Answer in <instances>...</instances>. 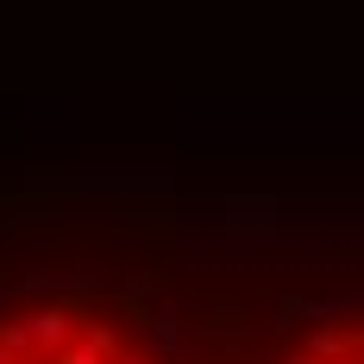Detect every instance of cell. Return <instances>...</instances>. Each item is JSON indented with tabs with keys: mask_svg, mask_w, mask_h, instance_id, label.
<instances>
[{
	"mask_svg": "<svg viewBox=\"0 0 364 364\" xmlns=\"http://www.w3.org/2000/svg\"><path fill=\"white\" fill-rule=\"evenodd\" d=\"M0 364H176V346L119 252L0 270Z\"/></svg>",
	"mask_w": 364,
	"mask_h": 364,
	"instance_id": "obj_2",
	"label": "cell"
},
{
	"mask_svg": "<svg viewBox=\"0 0 364 364\" xmlns=\"http://www.w3.org/2000/svg\"><path fill=\"white\" fill-rule=\"evenodd\" d=\"M126 264L176 364H364V264L239 270L201 220H132Z\"/></svg>",
	"mask_w": 364,
	"mask_h": 364,
	"instance_id": "obj_1",
	"label": "cell"
}]
</instances>
